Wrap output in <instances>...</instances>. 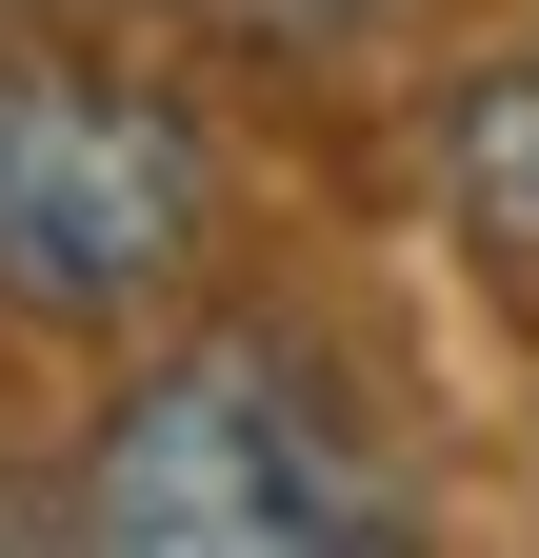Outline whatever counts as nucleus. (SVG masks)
<instances>
[{
  "instance_id": "f257e3e1",
  "label": "nucleus",
  "mask_w": 539,
  "mask_h": 558,
  "mask_svg": "<svg viewBox=\"0 0 539 558\" xmlns=\"http://www.w3.org/2000/svg\"><path fill=\"white\" fill-rule=\"evenodd\" d=\"M60 538H100V558H380L420 519H399V459L360 439V399L300 339H180L81 439Z\"/></svg>"
},
{
  "instance_id": "f03ea898",
  "label": "nucleus",
  "mask_w": 539,
  "mask_h": 558,
  "mask_svg": "<svg viewBox=\"0 0 539 558\" xmlns=\"http://www.w3.org/2000/svg\"><path fill=\"white\" fill-rule=\"evenodd\" d=\"M200 240H220V140L160 81H100V60H0V319H160Z\"/></svg>"
},
{
  "instance_id": "7ed1b4c3",
  "label": "nucleus",
  "mask_w": 539,
  "mask_h": 558,
  "mask_svg": "<svg viewBox=\"0 0 539 558\" xmlns=\"http://www.w3.org/2000/svg\"><path fill=\"white\" fill-rule=\"evenodd\" d=\"M440 220H459V259L539 319V40L440 100Z\"/></svg>"
},
{
  "instance_id": "20e7f679",
  "label": "nucleus",
  "mask_w": 539,
  "mask_h": 558,
  "mask_svg": "<svg viewBox=\"0 0 539 558\" xmlns=\"http://www.w3.org/2000/svg\"><path fill=\"white\" fill-rule=\"evenodd\" d=\"M200 40H240V60H340V40H399L420 0H180Z\"/></svg>"
},
{
  "instance_id": "39448f33",
  "label": "nucleus",
  "mask_w": 539,
  "mask_h": 558,
  "mask_svg": "<svg viewBox=\"0 0 539 558\" xmlns=\"http://www.w3.org/2000/svg\"><path fill=\"white\" fill-rule=\"evenodd\" d=\"M21 21H81V0H21Z\"/></svg>"
}]
</instances>
